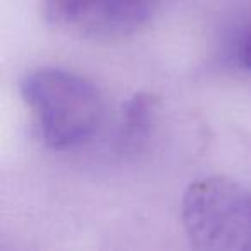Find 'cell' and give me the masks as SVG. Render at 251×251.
<instances>
[{"label": "cell", "instance_id": "obj_1", "mask_svg": "<svg viewBox=\"0 0 251 251\" xmlns=\"http://www.w3.org/2000/svg\"><path fill=\"white\" fill-rule=\"evenodd\" d=\"M19 91L42 141L53 150L88 141L103 121L105 105L98 88L73 71L36 67L21 77Z\"/></svg>", "mask_w": 251, "mask_h": 251}, {"label": "cell", "instance_id": "obj_6", "mask_svg": "<svg viewBox=\"0 0 251 251\" xmlns=\"http://www.w3.org/2000/svg\"><path fill=\"white\" fill-rule=\"evenodd\" d=\"M239 60L246 69H251V28L244 35L239 49Z\"/></svg>", "mask_w": 251, "mask_h": 251}, {"label": "cell", "instance_id": "obj_3", "mask_svg": "<svg viewBox=\"0 0 251 251\" xmlns=\"http://www.w3.org/2000/svg\"><path fill=\"white\" fill-rule=\"evenodd\" d=\"M157 4L158 0H101L100 33L140 28Z\"/></svg>", "mask_w": 251, "mask_h": 251}, {"label": "cell", "instance_id": "obj_2", "mask_svg": "<svg viewBox=\"0 0 251 251\" xmlns=\"http://www.w3.org/2000/svg\"><path fill=\"white\" fill-rule=\"evenodd\" d=\"M181 220L195 248L251 251V189L224 176L196 179L186 188Z\"/></svg>", "mask_w": 251, "mask_h": 251}, {"label": "cell", "instance_id": "obj_5", "mask_svg": "<svg viewBox=\"0 0 251 251\" xmlns=\"http://www.w3.org/2000/svg\"><path fill=\"white\" fill-rule=\"evenodd\" d=\"M158 105V97L151 93H136L122 107V140H140L150 126L151 114Z\"/></svg>", "mask_w": 251, "mask_h": 251}, {"label": "cell", "instance_id": "obj_4", "mask_svg": "<svg viewBox=\"0 0 251 251\" xmlns=\"http://www.w3.org/2000/svg\"><path fill=\"white\" fill-rule=\"evenodd\" d=\"M43 16L52 25L97 33L100 0H43Z\"/></svg>", "mask_w": 251, "mask_h": 251}]
</instances>
